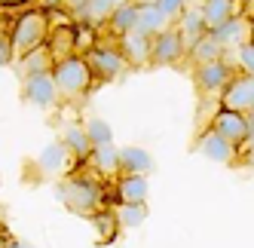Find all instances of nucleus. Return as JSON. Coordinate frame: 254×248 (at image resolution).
<instances>
[{
  "label": "nucleus",
  "instance_id": "1",
  "mask_svg": "<svg viewBox=\"0 0 254 248\" xmlns=\"http://www.w3.org/2000/svg\"><path fill=\"white\" fill-rule=\"evenodd\" d=\"M49 12L43 6L37 9H25L19 19H15L12 31H9V40H12V52L15 59H28L31 52L43 49V43L49 40Z\"/></svg>",
  "mask_w": 254,
  "mask_h": 248
},
{
  "label": "nucleus",
  "instance_id": "2",
  "mask_svg": "<svg viewBox=\"0 0 254 248\" xmlns=\"http://www.w3.org/2000/svg\"><path fill=\"white\" fill-rule=\"evenodd\" d=\"M52 77H56V86H59V95L67 98V101H77V98H86L95 86V74L89 62L83 56H70V59H62L52 64Z\"/></svg>",
  "mask_w": 254,
  "mask_h": 248
},
{
  "label": "nucleus",
  "instance_id": "3",
  "mask_svg": "<svg viewBox=\"0 0 254 248\" xmlns=\"http://www.w3.org/2000/svg\"><path fill=\"white\" fill-rule=\"evenodd\" d=\"M62 202L74 211V215H83V218H92L101 211V190L86 181V178H70L62 184Z\"/></svg>",
  "mask_w": 254,
  "mask_h": 248
},
{
  "label": "nucleus",
  "instance_id": "4",
  "mask_svg": "<svg viewBox=\"0 0 254 248\" xmlns=\"http://www.w3.org/2000/svg\"><path fill=\"white\" fill-rule=\"evenodd\" d=\"M86 62H89V67H92V74H95V83H111L126 70V59H123L120 46H101L98 43L86 56Z\"/></svg>",
  "mask_w": 254,
  "mask_h": 248
},
{
  "label": "nucleus",
  "instance_id": "5",
  "mask_svg": "<svg viewBox=\"0 0 254 248\" xmlns=\"http://www.w3.org/2000/svg\"><path fill=\"white\" fill-rule=\"evenodd\" d=\"M22 95H25L28 104H34V108H40V111L56 108V101L62 98V95H59V86H56V77H52V70H46V74H31V77H25V83H22Z\"/></svg>",
  "mask_w": 254,
  "mask_h": 248
},
{
  "label": "nucleus",
  "instance_id": "6",
  "mask_svg": "<svg viewBox=\"0 0 254 248\" xmlns=\"http://www.w3.org/2000/svg\"><path fill=\"white\" fill-rule=\"evenodd\" d=\"M214 135H221L224 141H230L233 147H245L248 144V120L245 114H236V111H224V108H217V114L211 117V126H208Z\"/></svg>",
  "mask_w": 254,
  "mask_h": 248
},
{
  "label": "nucleus",
  "instance_id": "7",
  "mask_svg": "<svg viewBox=\"0 0 254 248\" xmlns=\"http://www.w3.org/2000/svg\"><path fill=\"white\" fill-rule=\"evenodd\" d=\"M184 59H187V43L178 28H169L159 37H153V67H172Z\"/></svg>",
  "mask_w": 254,
  "mask_h": 248
},
{
  "label": "nucleus",
  "instance_id": "8",
  "mask_svg": "<svg viewBox=\"0 0 254 248\" xmlns=\"http://www.w3.org/2000/svg\"><path fill=\"white\" fill-rule=\"evenodd\" d=\"M233 77H236V74H233V67H230V62H227V59L211 62V64H202V67H196V70H193L196 89L202 92V95H217V92L224 95V89L230 86V80H233Z\"/></svg>",
  "mask_w": 254,
  "mask_h": 248
},
{
  "label": "nucleus",
  "instance_id": "9",
  "mask_svg": "<svg viewBox=\"0 0 254 248\" xmlns=\"http://www.w3.org/2000/svg\"><path fill=\"white\" fill-rule=\"evenodd\" d=\"M221 108L236 111V114H251L254 111V77L236 74L221 95Z\"/></svg>",
  "mask_w": 254,
  "mask_h": 248
},
{
  "label": "nucleus",
  "instance_id": "10",
  "mask_svg": "<svg viewBox=\"0 0 254 248\" xmlns=\"http://www.w3.org/2000/svg\"><path fill=\"white\" fill-rule=\"evenodd\" d=\"M117 46H120V52H123V59H126L129 67L153 64V37H147V34L132 31V34H126V37H120Z\"/></svg>",
  "mask_w": 254,
  "mask_h": 248
},
{
  "label": "nucleus",
  "instance_id": "11",
  "mask_svg": "<svg viewBox=\"0 0 254 248\" xmlns=\"http://www.w3.org/2000/svg\"><path fill=\"white\" fill-rule=\"evenodd\" d=\"M211 37L224 46V52H236L242 43L251 40V22L242 19V15H233L230 22H224L221 28H214V31H211Z\"/></svg>",
  "mask_w": 254,
  "mask_h": 248
},
{
  "label": "nucleus",
  "instance_id": "12",
  "mask_svg": "<svg viewBox=\"0 0 254 248\" xmlns=\"http://www.w3.org/2000/svg\"><path fill=\"white\" fill-rule=\"evenodd\" d=\"M150 196V181L147 175H120L117 184V199L123 205H147Z\"/></svg>",
  "mask_w": 254,
  "mask_h": 248
},
{
  "label": "nucleus",
  "instance_id": "13",
  "mask_svg": "<svg viewBox=\"0 0 254 248\" xmlns=\"http://www.w3.org/2000/svg\"><path fill=\"white\" fill-rule=\"evenodd\" d=\"M178 31H181V37H184V43H187V52L205 37V34H211V28H208V22H205V15H202V6H187V12L181 15V22L175 25Z\"/></svg>",
  "mask_w": 254,
  "mask_h": 248
},
{
  "label": "nucleus",
  "instance_id": "14",
  "mask_svg": "<svg viewBox=\"0 0 254 248\" xmlns=\"http://www.w3.org/2000/svg\"><path fill=\"white\" fill-rule=\"evenodd\" d=\"M196 150L202 153L205 159H211V163H233V159H236V153H239V147H233L230 141H224L221 135H214L211 129H208L202 138H199Z\"/></svg>",
  "mask_w": 254,
  "mask_h": 248
},
{
  "label": "nucleus",
  "instance_id": "15",
  "mask_svg": "<svg viewBox=\"0 0 254 248\" xmlns=\"http://www.w3.org/2000/svg\"><path fill=\"white\" fill-rule=\"evenodd\" d=\"M138 28V6L132 3H120L117 9H114V15L107 19V31H111V37L114 40H120V37H126V34H132Z\"/></svg>",
  "mask_w": 254,
  "mask_h": 248
},
{
  "label": "nucleus",
  "instance_id": "16",
  "mask_svg": "<svg viewBox=\"0 0 254 248\" xmlns=\"http://www.w3.org/2000/svg\"><path fill=\"white\" fill-rule=\"evenodd\" d=\"M153 159L144 147H120V175H150Z\"/></svg>",
  "mask_w": 254,
  "mask_h": 248
},
{
  "label": "nucleus",
  "instance_id": "17",
  "mask_svg": "<svg viewBox=\"0 0 254 248\" xmlns=\"http://www.w3.org/2000/svg\"><path fill=\"white\" fill-rule=\"evenodd\" d=\"M74 43H77V31L74 28H67V25H62V28H56V31H49V56H52V62H62V59H70V56H77L74 52Z\"/></svg>",
  "mask_w": 254,
  "mask_h": 248
},
{
  "label": "nucleus",
  "instance_id": "18",
  "mask_svg": "<svg viewBox=\"0 0 254 248\" xmlns=\"http://www.w3.org/2000/svg\"><path fill=\"white\" fill-rule=\"evenodd\" d=\"M169 28H175L166 15H162V9L153 3V6H138V28L135 31H141V34H147V37H159L162 31H169Z\"/></svg>",
  "mask_w": 254,
  "mask_h": 248
},
{
  "label": "nucleus",
  "instance_id": "19",
  "mask_svg": "<svg viewBox=\"0 0 254 248\" xmlns=\"http://www.w3.org/2000/svg\"><path fill=\"white\" fill-rule=\"evenodd\" d=\"M62 144L67 147V153L74 156V159H89L95 150V144L89 141V132L86 126H67L64 135H62Z\"/></svg>",
  "mask_w": 254,
  "mask_h": 248
},
{
  "label": "nucleus",
  "instance_id": "20",
  "mask_svg": "<svg viewBox=\"0 0 254 248\" xmlns=\"http://www.w3.org/2000/svg\"><path fill=\"white\" fill-rule=\"evenodd\" d=\"M187 56H190L193 67H202V64H211V62H221V59L227 56V52H224V46L217 43V40L211 37V34H205V37L199 40V43L187 52Z\"/></svg>",
  "mask_w": 254,
  "mask_h": 248
},
{
  "label": "nucleus",
  "instance_id": "21",
  "mask_svg": "<svg viewBox=\"0 0 254 248\" xmlns=\"http://www.w3.org/2000/svg\"><path fill=\"white\" fill-rule=\"evenodd\" d=\"M114 9H117L114 0H86V6L80 9V19L89 28H98V25H107V19L114 15Z\"/></svg>",
  "mask_w": 254,
  "mask_h": 248
},
{
  "label": "nucleus",
  "instance_id": "22",
  "mask_svg": "<svg viewBox=\"0 0 254 248\" xmlns=\"http://www.w3.org/2000/svg\"><path fill=\"white\" fill-rule=\"evenodd\" d=\"M202 15H205V22L208 28H221L224 22H230L233 15H236V6H233V0H202Z\"/></svg>",
  "mask_w": 254,
  "mask_h": 248
},
{
  "label": "nucleus",
  "instance_id": "23",
  "mask_svg": "<svg viewBox=\"0 0 254 248\" xmlns=\"http://www.w3.org/2000/svg\"><path fill=\"white\" fill-rule=\"evenodd\" d=\"M92 166L101 172V175H120V147L117 144H101L92 150Z\"/></svg>",
  "mask_w": 254,
  "mask_h": 248
},
{
  "label": "nucleus",
  "instance_id": "24",
  "mask_svg": "<svg viewBox=\"0 0 254 248\" xmlns=\"http://www.w3.org/2000/svg\"><path fill=\"white\" fill-rule=\"evenodd\" d=\"M70 153H67V147L62 144V141H56V144H46L43 147V153H40V159H37V163H40V169L43 172H62L64 169V159H67Z\"/></svg>",
  "mask_w": 254,
  "mask_h": 248
},
{
  "label": "nucleus",
  "instance_id": "25",
  "mask_svg": "<svg viewBox=\"0 0 254 248\" xmlns=\"http://www.w3.org/2000/svg\"><path fill=\"white\" fill-rule=\"evenodd\" d=\"M114 215L120 221V230H135V227H141L147 221V205H123V202H117Z\"/></svg>",
  "mask_w": 254,
  "mask_h": 248
},
{
  "label": "nucleus",
  "instance_id": "26",
  "mask_svg": "<svg viewBox=\"0 0 254 248\" xmlns=\"http://www.w3.org/2000/svg\"><path fill=\"white\" fill-rule=\"evenodd\" d=\"M92 224H95V230H98V242H114L117 239V230H120V221H117V215H114V208L111 211H98V215H92Z\"/></svg>",
  "mask_w": 254,
  "mask_h": 248
},
{
  "label": "nucleus",
  "instance_id": "27",
  "mask_svg": "<svg viewBox=\"0 0 254 248\" xmlns=\"http://www.w3.org/2000/svg\"><path fill=\"white\" fill-rule=\"evenodd\" d=\"M86 132H89V141H92L95 147L101 144H114V129H111V123L101 120V117H92L86 123Z\"/></svg>",
  "mask_w": 254,
  "mask_h": 248
},
{
  "label": "nucleus",
  "instance_id": "28",
  "mask_svg": "<svg viewBox=\"0 0 254 248\" xmlns=\"http://www.w3.org/2000/svg\"><path fill=\"white\" fill-rule=\"evenodd\" d=\"M52 56H49V49H37V52H31L28 59H22V70H25V77L31 74H46V70H52Z\"/></svg>",
  "mask_w": 254,
  "mask_h": 248
},
{
  "label": "nucleus",
  "instance_id": "29",
  "mask_svg": "<svg viewBox=\"0 0 254 248\" xmlns=\"http://www.w3.org/2000/svg\"><path fill=\"white\" fill-rule=\"evenodd\" d=\"M236 67H239V74L254 77V43L251 40L236 49Z\"/></svg>",
  "mask_w": 254,
  "mask_h": 248
},
{
  "label": "nucleus",
  "instance_id": "30",
  "mask_svg": "<svg viewBox=\"0 0 254 248\" xmlns=\"http://www.w3.org/2000/svg\"><path fill=\"white\" fill-rule=\"evenodd\" d=\"M156 6L162 9V15H166L172 25H178V22H181V15L187 12V6H190V3H187V0H159Z\"/></svg>",
  "mask_w": 254,
  "mask_h": 248
},
{
  "label": "nucleus",
  "instance_id": "31",
  "mask_svg": "<svg viewBox=\"0 0 254 248\" xmlns=\"http://www.w3.org/2000/svg\"><path fill=\"white\" fill-rule=\"evenodd\" d=\"M12 59H15V52H12V40L6 37V34H0V67L12 64Z\"/></svg>",
  "mask_w": 254,
  "mask_h": 248
},
{
  "label": "nucleus",
  "instance_id": "32",
  "mask_svg": "<svg viewBox=\"0 0 254 248\" xmlns=\"http://www.w3.org/2000/svg\"><path fill=\"white\" fill-rule=\"evenodd\" d=\"M242 163L248 169H254V138H248V144L242 147Z\"/></svg>",
  "mask_w": 254,
  "mask_h": 248
},
{
  "label": "nucleus",
  "instance_id": "33",
  "mask_svg": "<svg viewBox=\"0 0 254 248\" xmlns=\"http://www.w3.org/2000/svg\"><path fill=\"white\" fill-rule=\"evenodd\" d=\"M40 3H43V9H46V12H52V9L64 6V0H40Z\"/></svg>",
  "mask_w": 254,
  "mask_h": 248
},
{
  "label": "nucleus",
  "instance_id": "34",
  "mask_svg": "<svg viewBox=\"0 0 254 248\" xmlns=\"http://www.w3.org/2000/svg\"><path fill=\"white\" fill-rule=\"evenodd\" d=\"M64 6H70V9H74V12L80 15V9L86 6V0H64Z\"/></svg>",
  "mask_w": 254,
  "mask_h": 248
},
{
  "label": "nucleus",
  "instance_id": "35",
  "mask_svg": "<svg viewBox=\"0 0 254 248\" xmlns=\"http://www.w3.org/2000/svg\"><path fill=\"white\" fill-rule=\"evenodd\" d=\"M6 248H31V245H28V242H22V239H9V242H6Z\"/></svg>",
  "mask_w": 254,
  "mask_h": 248
},
{
  "label": "nucleus",
  "instance_id": "36",
  "mask_svg": "<svg viewBox=\"0 0 254 248\" xmlns=\"http://www.w3.org/2000/svg\"><path fill=\"white\" fill-rule=\"evenodd\" d=\"M245 120H248V135L254 138V111H251V114H245Z\"/></svg>",
  "mask_w": 254,
  "mask_h": 248
},
{
  "label": "nucleus",
  "instance_id": "37",
  "mask_svg": "<svg viewBox=\"0 0 254 248\" xmlns=\"http://www.w3.org/2000/svg\"><path fill=\"white\" fill-rule=\"evenodd\" d=\"M22 3H28V0H0V6H22Z\"/></svg>",
  "mask_w": 254,
  "mask_h": 248
},
{
  "label": "nucleus",
  "instance_id": "38",
  "mask_svg": "<svg viewBox=\"0 0 254 248\" xmlns=\"http://www.w3.org/2000/svg\"><path fill=\"white\" fill-rule=\"evenodd\" d=\"M135 6H153V3H159V0H132Z\"/></svg>",
  "mask_w": 254,
  "mask_h": 248
},
{
  "label": "nucleus",
  "instance_id": "39",
  "mask_svg": "<svg viewBox=\"0 0 254 248\" xmlns=\"http://www.w3.org/2000/svg\"><path fill=\"white\" fill-rule=\"evenodd\" d=\"M6 242H9V239H6L3 233H0V248H6Z\"/></svg>",
  "mask_w": 254,
  "mask_h": 248
},
{
  "label": "nucleus",
  "instance_id": "40",
  "mask_svg": "<svg viewBox=\"0 0 254 248\" xmlns=\"http://www.w3.org/2000/svg\"><path fill=\"white\" fill-rule=\"evenodd\" d=\"M251 43H254V15H251Z\"/></svg>",
  "mask_w": 254,
  "mask_h": 248
},
{
  "label": "nucleus",
  "instance_id": "41",
  "mask_svg": "<svg viewBox=\"0 0 254 248\" xmlns=\"http://www.w3.org/2000/svg\"><path fill=\"white\" fill-rule=\"evenodd\" d=\"M114 3H117V6H120V3H129V0H114Z\"/></svg>",
  "mask_w": 254,
  "mask_h": 248
}]
</instances>
